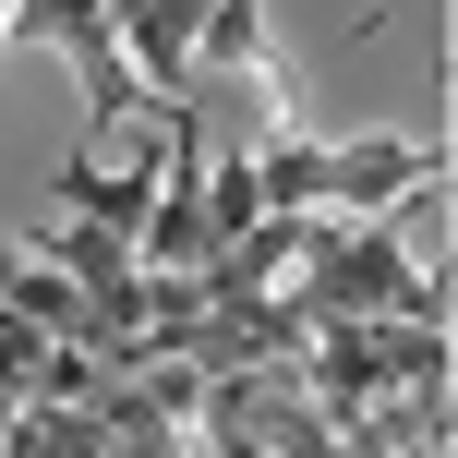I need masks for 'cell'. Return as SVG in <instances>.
<instances>
[{
	"label": "cell",
	"mask_w": 458,
	"mask_h": 458,
	"mask_svg": "<svg viewBox=\"0 0 458 458\" xmlns=\"http://www.w3.org/2000/svg\"><path fill=\"white\" fill-rule=\"evenodd\" d=\"M290 290L314 301V314H446V277L411 266V229H398V217H350V229L314 217Z\"/></svg>",
	"instance_id": "obj_1"
},
{
	"label": "cell",
	"mask_w": 458,
	"mask_h": 458,
	"mask_svg": "<svg viewBox=\"0 0 458 458\" xmlns=\"http://www.w3.org/2000/svg\"><path fill=\"white\" fill-rule=\"evenodd\" d=\"M13 37H37V48L72 61V85H85V133H109V121H157V97H145V72H133V48H121L109 0H13Z\"/></svg>",
	"instance_id": "obj_2"
},
{
	"label": "cell",
	"mask_w": 458,
	"mask_h": 458,
	"mask_svg": "<svg viewBox=\"0 0 458 458\" xmlns=\"http://www.w3.org/2000/svg\"><path fill=\"white\" fill-rule=\"evenodd\" d=\"M435 182H446V145L374 133V145H326V182H314V206L374 217V206H398V193H435Z\"/></svg>",
	"instance_id": "obj_3"
},
{
	"label": "cell",
	"mask_w": 458,
	"mask_h": 458,
	"mask_svg": "<svg viewBox=\"0 0 458 458\" xmlns=\"http://www.w3.org/2000/svg\"><path fill=\"white\" fill-rule=\"evenodd\" d=\"M109 24H121V48H133V72H145V97H182V72H193V24H206V0H109Z\"/></svg>",
	"instance_id": "obj_4"
},
{
	"label": "cell",
	"mask_w": 458,
	"mask_h": 458,
	"mask_svg": "<svg viewBox=\"0 0 458 458\" xmlns=\"http://www.w3.org/2000/svg\"><path fill=\"white\" fill-rule=\"evenodd\" d=\"M85 411L97 422H109V458H169V446H182V422H169L157 411V386H145V374H97V398H85Z\"/></svg>",
	"instance_id": "obj_5"
},
{
	"label": "cell",
	"mask_w": 458,
	"mask_h": 458,
	"mask_svg": "<svg viewBox=\"0 0 458 458\" xmlns=\"http://www.w3.org/2000/svg\"><path fill=\"white\" fill-rule=\"evenodd\" d=\"M37 253H48L61 277H85V301L133 277V229H97V217H72V206H61V229H37Z\"/></svg>",
	"instance_id": "obj_6"
},
{
	"label": "cell",
	"mask_w": 458,
	"mask_h": 458,
	"mask_svg": "<svg viewBox=\"0 0 458 458\" xmlns=\"http://www.w3.org/2000/svg\"><path fill=\"white\" fill-rule=\"evenodd\" d=\"M253 24H266V0H206V24H193V72H242V61H253Z\"/></svg>",
	"instance_id": "obj_7"
},
{
	"label": "cell",
	"mask_w": 458,
	"mask_h": 458,
	"mask_svg": "<svg viewBox=\"0 0 458 458\" xmlns=\"http://www.w3.org/2000/svg\"><path fill=\"white\" fill-rule=\"evenodd\" d=\"M13 266H24V253H0V290H13Z\"/></svg>",
	"instance_id": "obj_8"
},
{
	"label": "cell",
	"mask_w": 458,
	"mask_h": 458,
	"mask_svg": "<svg viewBox=\"0 0 458 458\" xmlns=\"http://www.w3.org/2000/svg\"><path fill=\"white\" fill-rule=\"evenodd\" d=\"M0 48H13V0H0Z\"/></svg>",
	"instance_id": "obj_9"
}]
</instances>
